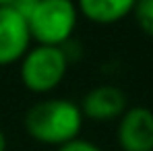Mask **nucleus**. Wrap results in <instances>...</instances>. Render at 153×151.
Segmentation results:
<instances>
[{"mask_svg":"<svg viewBox=\"0 0 153 151\" xmlns=\"http://www.w3.org/2000/svg\"><path fill=\"white\" fill-rule=\"evenodd\" d=\"M0 151H6V137L2 130H0Z\"/></svg>","mask_w":153,"mask_h":151,"instance_id":"11","label":"nucleus"},{"mask_svg":"<svg viewBox=\"0 0 153 151\" xmlns=\"http://www.w3.org/2000/svg\"><path fill=\"white\" fill-rule=\"evenodd\" d=\"M118 145L122 151H153V112L149 108H128L118 122Z\"/></svg>","mask_w":153,"mask_h":151,"instance_id":"5","label":"nucleus"},{"mask_svg":"<svg viewBox=\"0 0 153 151\" xmlns=\"http://www.w3.org/2000/svg\"><path fill=\"white\" fill-rule=\"evenodd\" d=\"M134 21L143 33L153 37V0H137L132 8Z\"/></svg>","mask_w":153,"mask_h":151,"instance_id":"8","label":"nucleus"},{"mask_svg":"<svg viewBox=\"0 0 153 151\" xmlns=\"http://www.w3.org/2000/svg\"><path fill=\"white\" fill-rule=\"evenodd\" d=\"M37 4H39V0H15L10 6H13L19 15H23V17L27 19V17L33 13V8H35Z\"/></svg>","mask_w":153,"mask_h":151,"instance_id":"10","label":"nucleus"},{"mask_svg":"<svg viewBox=\"0 0 153 151\" xmlns=\"http://www.w3.org/2000/svg\"><path fill=\"white\" fill-rule=\"evenodd\" d=\"M58 151H102L95 143H91V141H85V139H73V141H68V143H64V145H60Z\"/></svg>","mask_w":153,"mask_h":151,"instance_id":"9","label":"nucleus"},{"mask_svg":"<svg viewBox=\"0 0 153 151\" xmlns=\"http://www.w3.org/2000/svg\"><path fill=\"white\" fill-rule=\"evenodd\" d=\"M15 0H0V6H10Z\"/></svg>","mask_w":153,"mask_h":151,"instance_id":"12","label":"nucleus"},{"mask_svg":"<svg viewBox=\"0 0 153 151\" xmlns=\"http://www.w3.org/2000/svg\"><path fill=\"white\" fill-rule=\"evenodd\" d=\"M137 0H76L79 15L97 25H112L128 17Z\"/></svg>","mask_w":153,"mask_h":151,"instance_id":"7","label":"nucleus"},{"mask_svg":"<svg viewBox=\"0 0 153 151\" xmlns=\"http://www.w3.org/2000/svg\"><path fill=\"white\" fill-rule=\"evenodd\" d=\"M79 8L75 0H39L27 17L31 39L39 46H62L73 39Z\"/></svg>","mask_w":153,"mask_h":151,"instance_id":"2","label":"nucleus"},{"mask_svg":"<svg viewBox=\"0 0 153 151\" xmlns=\"http://www.w3.org/2000/svg\"><path fill=\"white\" fill-rule=\"evenodd\" d=\"M31 42L25 17L13 6H0V66L19 62L31 48Z\"/></svg>","mask_w":153,"mask_h":151,"instance_id":"4","label":"nucleus"},{"mask_svg":"<svg viewBox=\"0 0 153 151\" xmlns=\"http://www.w3.org/2000/svg\"><path fill=\"white\" fill-rule=\"evenodd\" d=\"M83 128V112L71 100L48 97L33 103L25 114V130L44 145H64L79 137Z\"/></svg>","mask_w":153,"mask_h":151,"instance_id":"1","label":"nucleus"},{"mask_svg":"<svg viewBox=\"0 0 153 151\" xmlns=\"http://www.w3.org/2000/svg\"><path fill=\"white\" fill-rule=\"evenodd\" d=\"M68 58L60 46H35L21 58V81L31 93L54 91L68 71Z\"/></svg>","mask_w":153,"mask_h":151,"instance_id":"3","label":"nucleus"},{"mask_svg":"<svg viewBox=\"0 0 153 151\" xmlns=\"http://www.w3.org/2000/svg\"><path fill=\"white\" fill-rule=\"evenodd\" d=\"M79 108L83 112V118L95 122H108L120 118L126 112V95L122 89L114 85H97L85 93Z\"/></svg>","mask_w":153,"mask_h":151,"instance_id":"6","label":"nucleus"}]
</instances>
